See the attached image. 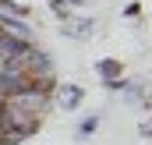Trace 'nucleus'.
Here are the masks:
<instances>
[{"label":"nucleus","mask_w":152,"mask_h":145,"mask_svg":"<svg viewBox=\"0 0 152 145\" xmlns=\"http://www.w3.org/2000/svg\"><path fill=\"white\" fill-rule=\"evenodd\" d=\"M149 103H152V92H149Z\"/></svg>","instance_id":"16"},{"label":"nucleus","mask_w":152,"mask_h":145,"mask_svg":"<svg viewBox=\"0 0 152 145\" xmlns=\"http://www.w3.org/2000/svg\"><path fill=\"white\" fill-rule=\"evenodd\" d=\"M4 106H14V110L32 113V117H42V113L53 110V92H42L39 85H28V89H21V92H11V96L4 99Z\"/></svg>","instance_id":"1"},{"label":"nucleus","mask_w":152,"mask_h":145,"mask_svg":"<svg viewBox=\"0 0 152 145\" xmlns=\"http://www.w3.org/2000/svg\"><path fill=\"white\" fill-rule=\"evenodd\" d=\"M60 32L71 36V39H88L92 32H96V18H85V14H81V18H71V21L60 25Z\"/></svg>","instance_id":"6"},{"label":"nucleus","mask_w":152,"mask_h":145,"mask_svg":"<svg viewBox=\"0 0 152 145\" xmlns=\"http://www.w3.org/2000/svg\"><path fill=\"white\" fill-rule=\"evenodd\" d=\"M0 106H4V103H0Z\"/></svg>","instance_id":"17"},{"label":"nucleus","mask_w":152,"mask_h":145,"mask_svg":"<svg viewBox=\"0 0 152 145\" xmlns=\"http://www.w3.org/2000/svg\"><path fill=\"white\" fill-rule=\"evenodd\" d=\"M4 124L7 127H18V131H25L28 138L39 131V124H42V117H32V113H25V110H14V106H4Z\"/></svg>","instance_id":"3"},{"label":"nucleus","mask_w":152,"mask_h":145,"mask_svg":"<svg viewBox=\"0 0 152 145\" xmlns=\"http://www.w3.org/2000/svg\"><path fill=\"white\" fill-rule=\"evenodd\" d=\"M0 110H4V106H0ZM0 131H4V113H0Z\"/></svg>","instance_id":"15"},{"label":"nucleus","mask_w":152,"mask_h":145,"mask_svg":"<svg viewBox=\"0 0 152 145\" xmlns=\"http://www.w3.org/2000/svg\"><path fill=\"white\" fill-rule=\"evenodd\" d=\"M32 42L28 39H18V36H7V32H0V60L7 64V60H18L25 50H28Z\"/></svg>","instance_id":"4"},{"label":"nucleus","mask_w":152,"mask_h":145,"mask_svg":"<svg viewBox=\"0 0 152 145\" xmlns=\"http://www.w3.org/2000/svg\"><path fill=\"white\" fill-rule=\"evenodd\" d=\"M53 103L64 110V113H75V110L85 103V89H81V85H75V81H64V85H57Z\"/></svg>","instance_id":"2"},{"label":"nucleus","mask_w":152,"mask_h":145,"mask_svg":"<svg viewBox=\"0 0 152 145\" xmlns=\"http://www.w3.org/2000/svg\"><path fill=\"white\" fill-rule=\"evenodd\" d=\"M64 4H67V7H81V0H64Z\"/></svg>","instance_id":"14"},{"label":"nucleus","mask_w":152,"mask_h":145,"mask_svg":"<svg viewBox=\"0 0 152 145\" xmlns=\"http://www.w3.org/2000/svg\"><path fill=\"white\" fill-rule=\"evenodd\" d=\"M25 138H28L25 131H18V127H7V124H4V131H0V145H21Z\"/></svg>","instance_id":"9"},{"label":"nucleus","mask_w":152,"mask_h":145,"mask_svg":"<svg viewBox=\"0 0 152 145\" xmlns=\"http://www.w3.org/2000/svg\"><path fill=\"white\" fill-rule=\"evenodd\" d=\"M0 32H7V36H18V39H28V42H32V25H28V18L0 14Z\"/></svg>","instance_id":"5"},{"label":"nucleus","mask_w":152,"mask_h":145,"mask_svg":"<svg viewBox=\"0 0 152 145\" xmlns=\"http://www.w3.org/2000/svg\"><path fill=\"white\" fill-rule=\"evenodd\" d=\"M96 74H99L103 81H110V78H124V64L113 60V57H103V60H96Z\"/></svg>","instance_id":"7"},{"label":"nucleus","mask_w":152,"mask_h":145,"mask_svg":"<svg viewBox=\"0 0 152 145\" xmlns=\"http://www.w3.org/2000/svg\"><path fill=\"white\" fill-rule=\"evenodd\" d=\"M96 131H99V113H92V117H81V124H78V142H88Z\"/></svg>","instance_id":"8"},{"label":"nucleus","mask_w":152,"mask_h":145,"mask_svg":"<svg viewBox=\"0 0 152 145\" xmlns=\"http://www.w3.org/2000/svg\"><path fill=\"white\" fill-rule=\"evenodd\" d=\"M124 14H127V18H138V14H142V7H138V4H127V7H124Z\"/></svg>","instance_id":"13"},{"label":"nucleus","mask_w":152,"mask_h":145,"mask_svg":"<svg viewBox=\"0 0 152 145\" xmlns=\"http://www.w3.org/2000/svg\"><path fill=\"white\" fill-rule=\"evenodd\" d=\"M138 135H142V138H149V142H152V117H149V120H142V127H138Z\"/></svg>","instance_id":"12"},{"label":"nucleus","mask_w":152,"mask_h":145,"mask_svg":"<svg viewBox=\"0 0 152 145\" xmlns=\"http://www.w3.org/2000/svg\"><path fill=\"white\" fill-rule=\"evenodd\" d=\"M50 11H53V14H57V21H60V25H64V21H71V18H75V14H71V7H67V4H64V0H50Z\"/></svg>","instance_id":"10"},{"label":"nucleus","mask_w":152,"mask_h":145,"mask_svg":"<svg viewBox=\"0 0 152 145\" xmlns=\"http://www.w3.org/2000/svg\"><path fill=\"white\" fill-rule=\"evenodd\" d=\"M110 92H124V85H127V78H110V81H103Z\"/></svg>","instance_id":"11"}]
</instances>
